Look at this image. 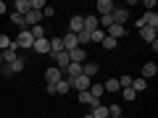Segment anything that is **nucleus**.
<instances>
[{
  "label": "nucleus",
  "mask_w": 158,
  "mask_h": 118,
  "mask_svg": "<svg viewBox=\"0 0 158 118\" xmlns=\"http://www.w3.org/2000/svg\"><path fill=\"white\" fill-rule=\"evenodd\" d=\"M103 89H106V92H118V89H121V87H118V79H108L106 84H103Z\"/></svg>",
  "instance_id": "obj_24"
},
{
  "label": "nucleus",
  "mask_w": 158,
  "mask_h": 118,
  "mask_svg": "<svg viewBox=\"0 0 158 118\" xmlns=\"http://www.w3.org/2000/svg\"><path fill=\"white\" fill-rule=\"evenodd\" d=\"M53 13H56V8H50V6H45V8H42V16H48V18H50Z\"/></svg>",
  "instance_id": "obj_33"
},
{
  "label": "nucleus",
  "mask_w": 158,
  "mask_h": 118,
  "mask_svg": "<svg viewBox=\"0 0 158 118\" xmlns=\"http://www.w3.org/2000/svg\"><path fill=\"white\" fill-rule=\"evenodd\" d=\"M0 53H3V63H13V61L19 58V47H16V42H11L6 50H0Z\"/></svg>",
  "instance_id": "obj_5"
},
{
  "label": "nucleus",
  "mask_w": 158,
  "mask_h": 118,
  "mask_svg": "<svg viewBox=\"0 0 158 118\" xmlns=\"http://www.w3.org/2000/svg\"><path fill=\"white\" fill-rule=\"evenodd\" d=\"M98 71H100V66H98L95 61H90V63H82V73H85V76H90V79H92Z\"/></svg>",
  "instance_id": "obj_15"
},
{
  "label": "nucleus",
  "mask_w": 158,
  "mask_h": 118,
  "mask_svg": "<svg viewBox=\"0 0 158 118\" xmlns=\"http://www.w3.org/2000/svg\"><path fill=\"white\" fill-rule=\"evenodd\" d=\"M129 18V11H124V8H116V11L111 13V21L118 24V26H124V21Z\"/></svg>",
  "instance_id": "obj_10"
},
{
  "label": "nucleus",
  "mask_w": 158,
  "mask_h": 118,
  "mask_svg": "<svg viewBox=\"0 0 158 118\" xmlns=\"http://www.w3.org/2000/svg\"><path fill=\"white\" fill-rule=\"evenodd\" d=\"M82 29H85V18H82V16H71V18H69V32H71V34H79Z\"/></svg>",
  "instance_id": "obj_8"
},
{
  "label": "nucleus",
  "mask_w": 158,
  "mask_h": 118,
  "mask_svg": "<svg viewBox=\"0 0 158 118\" xmlns=\"http://www.w3.org/2000/svg\"><path fill=\"white\" fill-rule=\"evenodd\" d=\"M11 42H13V39L8 37V34H0V50H6V47L11 45Z\"/></svg>",
  "instance_id": "obj_32"
},
{
  "label": "nucleus",
  "mask_w": 158,
  "mask_h": 118,
  "mask_svg": "<svg viewBox=\"0 0 158 118\" xmlns=\"http://www.w3.org/2000/svg\"><path fill=\"white\" fill-rule=\"evenodd\" d=\"M56 53H63V42H61V37H50V55H56Z\"/></svg>",
  "instance_id": "obj_17"
},
{
  "label": "nucleus",
  "mask_w": 158,
  "mask_h": 118,
  "mask_svg": "<svg viewBox=\"0 0 158 118\" xmlns=\"http://www.w3.org/2000/svg\"><path fill=\"white\" fill-rule=\"evenodd\" d=\"M29 34H32L34 39H45L48 34H45V26H42V24H37V26H32L29 29Z\"/></svg>",
  "instance_id": "obj_20"
},
{
  "label": "nucleus",
  "mask_w": 158,
  "mask_h": 118,
  "mask_svg": "<svg viewBox=\"0 0 158 118\" xmlns=\"http://www.w3.org/2000/svg\"><path fill=\"white\" fill-rule=\"evenodd\" d=\"M103 39H106V32H103V29H95V32H90V42H98V45H100Z\"/></svg>",
  "instance_id": "obj_25"
},
{
  "label": "nucleus",
  "mask_w": 158,
  "mask_h": 118,
  "mask_svg": "<svg viewBox=\"0 0 158 118\" xmlns=\"http://www.w3.org/2000/svg\"><path fill=\"white\" fill-rule=\"evenodd\" d=\"M106 34H108V37H113V39L118 42V39H121V37L127 34V29H124V26H118V24H111V26L106 29Z\"/></svg>",
  "instance_id": "obj_12"
},
{
  "label": "nucleus",
  "mask_w": 158,
  "mask_h": 118,
  "mask_svg": "<svg viewBox=\"0 0 158 118\" xmlns=\"http://www.w3.org/2000/svg\"><path fill=\"white\" fill-rule=\"evenodd\" d=\"M156 73H158V66L150 61V63H145V66H142V71H140V79H145V81H148V79H153Z\"/></svg>",
  "instance_id": "obj_9"
},
{
  "label": "nucleus",
  "mask_w": 158,
  "mask_h": 118,
  "mask_svg": "<svg viewBox=\"0 0 158 118\" xmlns=\"http://www.w3.org/2000/svg\"><path fill=\"white\" fill-rule=\"evenodd\" d=\"M140 37L145 39L148 45H150V42H156V39H158V29H150V26H142V29H140Z\"/></svg>",
  "instance_id": "obj_13"
},
{
  "label": "nucleus",
  "mask_w": 158,
  "mask_h": 118,
  "mask_svg": "<svg viewBox=\"0 0 158 118\" xmlns=\"http://www.w3.org/2000/svg\"><path fill=\"white\" fill-rule=\"evenodd\" d=\"M90 95L95 97V100H100V97L106 95V89H103V84H90Z\"/></svg>",
  "instance_id": "obj_23"
},
{
  "label": "nucleus",
  "mask_w": 158,
  "mask_h": 118,
  "mask_svg": "<svg viewBox=\"0 0 158 118\" xmlns=\"http://www.w3.org/2000/svg\"><path fill=\"white\" fill-rule=\"evenodd\" d=\"M113 11H116L113 0H98L95 3V16H111Z\"/></svg>",
  "instance_id": "obj_2"
},
{
  "label": "nucleus",
  "mask_w": 158,
  "mask_h": 118,
  "mask_svg": "<svg viewBox=\"0 0 158 118\" xmlns=\"http://www.w3.org/2000/svg\"><path fill=\"white\" fill-rule=\"evenodd\" d=\"M118 87H121V89H127V87H132V76H118Z\"/></svg>",
  "instance_id": "obj_30"
},
{
  "label": "nucleus",
  "mask_w": 158,
  "mask_h": 118,
  "mask_svg": "<svg viewBox=\"0 0 158 118\" xmlns=\"http://www.w3.org/2000/svg\"><path fill=\"white\" fill-rule=\"evenodd\" d=\"M82 18H85V32H95V29H100V26H98V16H95V13L82 16Z\"/></svg>",
  "instance_id": "obj_16"
},
{
  "label": "nucleus",
  "mask_w": 158,
  "mask_h": 118,
  "mask_svg": "<svg viewBox=\"0 0 158 118\" xmlns=\"http://www.w3.org/2000/svg\"><path fill=\"white\" fill-rule=\"evenodd\" d=\"M11 24H16V26L24 29V16H21V13H16V11H11Z\"/></svg>",
  "instance_id": "obj_28"
},
{
  "label": "nucleus",
  "mask_w": 158,
  "mask_h": 118,
  "mask_svg": "<svg viewBox=\"0 0 158 118\" xmlns=\"http://www.w3.org/2000/svg\"><path fill=\"white\" fill-rule=\"evenodd\" d=\"M69 61H71V63H85L87 61V50H85V47L71 50V53H69Z\"/></svg>",
  "instance_id": "obj_11"
},
{
  "label": "nucleus",
  "mask_w": 158,
  "mask_h": 118,
  "mask_svg": "<svg viewBox=\"0 0 158 118\" xmlns=\"http://www.w3.org/2000/svg\"><path fill=\"white\" fill-rule=\"evenodd\" d=\"M13 11L21 13V16H27V11H29V0H16V3H13Z\"/></svg>",
  "instance_id": "obj_18"
},
{
  "label": "nucleus",
  "mask_w": 158,
  "mask_h": 118,
  "mask_svg": "<svg viewBox=\"0 0 158 118\" xmlns=\"http://www.w3.org/2000/svg\"><path fill=\"white\" fill-rule=\"evenodd\" d=\"M145 11H156V0H145Z\"/></svg>",
  "instance_id": "obj_34"
},
{
  "label": "nucleus",
  "mask_w": 158,
  "mask_h": 118,
  "mask_svg": "<svg viewBox=\"0 0 158 118\" xmlns=\"http://www.w3.org/2000/svg\"><path fill=\"white\" fill-rule=\"evenodd\" d=\"M71 89H77V92H87L90 89V76H85V73H82V76H77L71 81Z\"/></svg>",
  "instance_id": "obj_7"
},
{
  "label": "nucleus",
  "mask_w": 158,
  "mask_h": 118,
  "mask_svg": "<svg viewBox=\"0 0 158 118\" xmlns=\"http://www.w3.org/2000/svg\"><path fill=\"white\" fill-rule=\"evenodd\" d=\"M53 61H56V68H58V71H66V68H69V63H71V61H69V53L66 50H63V53H56V55H53Z\"/></svg>",
  "instance_id": "obj_6"
},
{
  "label": "nucleus",
  "mask_w": 158,
  "mask_h": 118,
  "mask_svg": "<svg viewBox=\"0 0 158 118\" xmlns=\"http://www.w3.org/2000/svg\"><path fill=\"white\" fill-rule=\"evenodd\" d=\"M8 11V6H6V3H3V0H0V16H3V13H6Z\"/></svg>",
  "instance_id": "obj_35"
},
{
  "label": "nucleus",
  "mask_w": 158,
  "mask_h": 118,
  "mask_svg": "<svg viewBox=\"0 0 158 118\" xmlns=\"http://www.w3.org/2000/svg\"><path fill=\"white\" fill-rule=\"evenodd\" d=\"M132 89H135V92H145L148 89V81H145V79H140V76L132 79Z\"/></svg>",
  "instance_id": "obj_22"
},
{
  "label": "nucleus",
  "mask_w": 158,
  "mask_h": 118,
  "mask_svg": "<svg viewBox=\"0 0 158 118\" xmlns=\"http://www.w3.org/2000/svg\"><path fill=\"white\" fill-rule=\"evenodd\" d=\"M118 118H124V116H118Z\"/></svg>",
  "instance_id": "obj_38"
},
{
  "label": "nucleus",
  "mask_w": 158,
  "mask_h": 118,
  "mask_svg": "<svg viewBox=\"0 0 158 118\" xmlns=\"http://www.w3.org/2000/svg\"><path fill=\"white\" fill-rule=\"evenodd\" d=\"M92 118H108V105H98L95 110H90Z\"/></svg>",
  "instance_id": "obj_21"
},
{
  "label": "nucleus",
  "mask_w": 158,
  "mask_h": 118,
  "mask_svg": "<svg viewBox=\"0 0 158 118\" xmlns=\"http://www.w3.org/2000/svg\"><path fill=\"white\" fill-rule=\"evenodd\" d=\"M24 68H27V61H24L21 55H19L13 63H8V73H11V76H13V73H19V71H24Z\"/></svg>",
  "instance_id": "obj_14"
},
{
  "label": "nucleus",
  "mask_w": 158,
  "mask_h": 118,
  "mask_svg": "<svg viewBox=\"0 0 158 118\" xmlns=\"http://www.w3.org/2000/svg\"><path fill=\"white\" fill-rule=\"evenodd\" d=\"M16 47L19 50H32V45H34V37L29 34V29H19V34H16Z\"/></svg>",
  "instance_id": "obj_1"
},
{
  "label": "nucleus",
  "mask_w": 158,
  "mask_h": 118,
  "mask_svg": "<svg viewBox=\"0 0 158 118\" xmlns=\"http://www.w3.org/2000/svg\"><path fill=\"white\" fill-rule=\"evenodd\" d=\"M32 50L34 53H40V55H50V37H45V39H34V45H32Z\"/></svg>",
  "instance_id": "obj_4"
},
{
  "label": "nucleus",
  "mask_w": 158,
  "mask_h": 118,
  "mask_svg": "<svg viewBox=\"0 0 158 118\" xmlns=\"http://www.w3.org/2000/svg\"><path fill=\"white\" fill-rule=\"evenodd\" d=\"M121 116V105H111L108 108V118H118Z\"/></svg>",
  "instance_id": "obj_31"
},
{
  "label": "nucleus",
  "mask_w": 158,
  "mask_h": 118,
  "mask_svg": "<svg viewBox=\"0 0 158 118\" xmlns=\"http://www.w3.org/2000/svg\"><path fill=\"white\" fill-rule=\"evenodd\" d=\"M118 92H121V97H124L127 102H132V100H135V97H137V92L132 89V87H127V89H118Z\"/></svg>",
  "instance_id": "obj_26"
},
{
  "label": "nucleus",
  "mask_w": 158,
  "mask_h": 118,
  "mask_svg": "<svg viewBox=\"0 0 158 118\" xmlns=\"http://www.w3.org/2000/svg\"><path fill=\"white\" fill-rule=\"evenodd\" d=\"M61 79H63V73L58 71L56 66H50V68H48V71H45V84H53V87H56L58 81H61Z\"/></svg>",
  "instance_id": "obj_3"
},
{
  "label": "nucleus",
  "mask_w": 158,
  "mask_h": 118,
  "mask_svg": "<svg viewBox=\"0 0 158 118\" xmlns=\"http://www.w3.org/2000/svg\"><path fill=\"white\" fill-rule=\"evenodd\" d=\"M0 66H3V53H0Z\"/></svg>",
  "instance_id": "obj_36"
},
{
  "label": "nucleus",
  "mask_w": 158,
  "mask_h": 118,
  "mask_svg": "<svg viewBox=\"0 0 158 118\" xmlns=\"http://www.w3.org/2000/svg\"><path fill=\"white\" fill-rule=\"evenodd\" d=\"M69 89H71V81H69V79H61L56 84V95H66Z\"/></svg>",
  "instance_id": "obj_19"
},
{
  "label": "nucleus",
  "mask_w": 158,
  "mask_h": 118,
  "mask_svg": "<svg viewBox=\"0 0 158 118\" xmlns=\"http://www.w3.org/2000/svg\"><path fill=\"white\" fill-rule=\"evenodd\" d=\"M85 118H92V116H90V113H87V116H85Z\"/></svg>",
  "instance_id": "obj_37"
},
{
  "label": "nucleus",
  "mask_w": 158,
  "mask_h": 118,
  "mask_svg": "<svg viewBox=\"0 0 158 118\" xmlns=\"http://www.w3.org/2000/svg\"><path fill=\"white\" fill-rule=\"evenodd\" d=\"M45 6H48L45 0H29V11H42Z\"/></svg>",
  "instance_id": "obj_27"
},
{
  "label": "nucleus",
  "mask_w": 158,
  "mask_h": 118,
  "mask_svg": "<svg viewBox=\"0 0 158 118\" xmlns=\"http://www.w3.org/2000/svg\"><path fill=\"white\" fill-rule=\"evenodd\" d=\"M100 45L106 47V50H116V39H113V37H108V34H106V39H103Z\"/></svg>",
  "instance_id": "obj_29"
}]
</instances>
